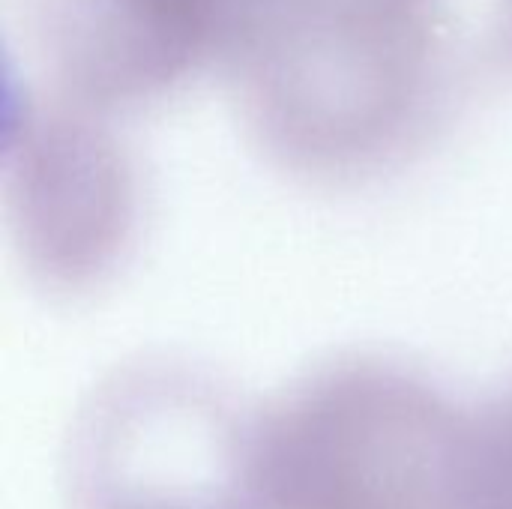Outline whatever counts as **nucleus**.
<instances>
[{
  "mask_svg": "<svg viewBox=\"0 0 512 509\" xmlns=\"http://www.w3.org/2000/svg\"><path fill=\"white\" fill-rule=\"evenodd\" d=\"M477 420L402 366L309 372L249 429L252 509H468Z\"/></svg>",
  "mask_w": 512,
  "mask_h": 509,
  "instance_id": "nucleus-1",
  "label": "nucleus"
},
{
  "mask_svg": "<svg viewBox=\"0 0 512 509\" xmlns=\"http://www.w3.org/2000/svg\"><path fill=\"white\" fill-rule=\"evenodd\" d=\"M249 429L201 378L117 375L93 396L72 453L78 509H252Z\"/></svg>",
  "mask_w": 512,
  "mask_h": 509,
  "instance_id": "nucleus-2",
  "label": "nucleus"
},
{
  "mask_svg": "<svg viewBox=\"0 0 512 509\" xmlns=\"http://www.w3.org/2000/svg\"><path fill=\"white\" fill-rule=\"evenodd\" d=\"M468 509H512V387L477 420V462Z\"/></svg>",
  "mask_w": 512,
  "mask_h": 509,
  "instance_id": "nucleus-3",
  "label": "nucleus"
}]
</instances>
